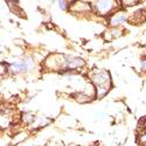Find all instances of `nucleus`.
Returning a JSON list of instances; mask_svg holds the SVG:
<instances>
[{
	"instance_id": "obj_7",
	"label": "nucleus",
	"mask_w": 146,
	"mask_h": 146,
	"mask_svg": "<svg viewBox=\"0 0 146 146\" xmlns=\"http://www.w3.org/2000/svg\"><path fill=\"white\" fill-rule=\"evenodd\" d=\"M146 20V11L145 9H138L136 11L133 15L131 18H129V22L130 23H139V22H144Z\"/></svg>"
},
{
	"instance_id": "obj_8",
	"label": "nucleus",
	"mask_w": 146,
	"mask_h": 146,
	"mask_svg": "<svg viewBox=\"0 0 146 146\" xmlns=\"http://www.w3.org/2000/svg\"><path fill=\"white\" fill-rule=\"evenodd\" d=\"M6 3L8 4V6L11 7L12 12H13L14 14H17V15H19V17H25L22 8H20V7H19L18 1H6Z\"/></svg>"
},
{
	"instance_id": "obj_1",
	"label": "nucleus",
	"mask_w": 146,
	"mask_h": 146,
	"mask_svg": "<svg viewBox=\"0 0 146 146\" xmlns=\"http://www.w3.org/2000/svg\"><path fill=\"white\" fill-rule=\"evenodd\" d=\"M91 81L95 86L97 98H102L111 89L110 74L106 70H95L91 75Z\"/></svg>"
},
{
	"instance_id": "obj_12",
	"label": "nucleus",
	"mask_w": 146,
	"mask_h": 146,
	"mask_svg": "<svg viewBox=\"0 0 146 146\" xmlns=\"http://www.w3.org/2000/svg\"><path fill=\"white\" fill-rule=\"evenodd\" d=\"M58 6L62 8V9H68V8H70V4L68 3V1H58Z\"/></svg>"
},
{
	"instance_id": "obj_5",
	"label": "nucleus",
	"mask_w": 146,
	"mask_h": 146,
	"mask_svg": "<svg viewBox=\"0 0 146 146\" xmlns=\"http://www.w3.org/2000/svg\"><path fill=\"white\" fill-rule=\"evenodd\" d=\"M70 9L72 12H90L92 6L84 1H74L70 4Z\"/></svg>"
},
{
	"instance_id": "obj_13",
	"label": "nucleus",
	"mask_w": 146,
	"mask_h": 146,
	"mask_svg": "<svg viewBox=\"0 0 146 146\" xmlns=\"http://www.w3.org/2000/svg\"><path fill=\"white\" fill-rule=\"evenodd\" d=\"M139 143L145 145L146 144V129L144 130V133H141V136L139 137Z\"/></svg>"
},
{
	"instance_id": "obj_4",
	"label": "nucleus",
	"mask_w": 146,
	"mask_h": 146,
	"mask_svg": "<svg viewBox=\"0 0 146 146\" xmlns=\"http://www.w3.org/2000/svg\"><path fill=\"white\" fill-rule=\"evenodd\" d=\"M33 63L31 62V60H20L17 62L12 63L9 66V69L15 72V74H20V72H26L29 69V66H32Z\"/></svg>"
},
{
	"instance_id": "obj_2",
	"label": "nucleus",
	"mask_w": 146,
	"mask_h": 146,
	"mask_svg": "<svg viewBox=\"0 0 146 146\" xmlns=\"http://www.w3.org/2000/svg\"><path fill=\"white\" fill-rule=\"evenodd\" d=\"M91 6L96 13H98L101 15H108L116 7V3L115 1H96Z\"/></svg>"
},
{
	"instance_id": "obj_14",
	"label": "nucleus",
	"mask_w": 146,
	"mask_h": 146,
	"mask_svg": "<svg viewBox=\"0 0 146 146\" xmlns=\"http://www.w3.org/2000/svg\"><path fill=\"white\" fill-rule=\"evenodd\" d=\"M140 68L143 71H146V57H143L140 60Z\"/></svg>"
},
{
	"instance_id": "obj_3",
	"label": "nucleus",
	"mask_w": 146,
	"mask_h": 146,
	"mask_svg": "<svg viewBox=\"0 0 146 146\" xmlns=\"http://www.w3.org/2000/svg\"><path fill=\"white\" fill-rule=\"evenodd\" d=\"M84 66H86V62H84V60H82L81 57L66 56L63 69H64V71H70V70H74V69L82 68Z\"/></svg>"
},
{
	"instance_id": "obj_6",
	"label": "nucleus",
	"mask_w": 146,
	"mask_h": 146,
	"mask_svg": "<svg viewBox=\"0 0 146 146\" xmlns=\"http://www.w3.org/2000/svg\"><path fill=\"white\" fill-rule=\"evenodd\" d=\"M126 21V15L124 12L121 11H118L116 12L115 14H112V17L110 18V25L112 27H117L119 25H121V23H124Z\"/></svg>"
},
{
	"instance_id": "obj_9",
	"label": "nucleus",
	"mask_w": 146,
	"mask_h": 146,
	"mask_svg": "<svg viewBox=\"0 0 146 146\" xmlns=\"http://www.w3.org/2000/svg\"><path fill=\"white\" fill-rule=\"evenodd\" d=\"M76 100H77V102H80V103H87V102H91V101H92V97L89 96V95L86 94V92H81V94H77Z\"/></svg>"
},
{
	"instance_id": "obj_11",
	"label": "nucleus",
	"mask_w": 146,
	"mask_h": 146,
	"mask_svg": "<svg viewBox=\"0 0 146 146\" xmlns=\"http://www.w3.org/2000/svg\"><path fill=\"white\" fill-rule=\"evenodd\" d=\"M137 4H139V1H137V0H125V1H123V6H135V5H137Z\"/></svg>"
},
{
	"instance_id": "obj_10",
	"label": "nucleus",
	"mask_w": 146,
	"mask_h": 146,
	"mask_svg": "<svg viewBox=\"0 0 146 146\" xmlns=\"http://www.w3.org/2000/svg\"><path fill=\"white\" fill-rule=\"evenodd\" d=\"M21 119H22L23 123H26V124H33L34 120H35V116L32 113H23Z\"/></svg>"
}]
</instances>
